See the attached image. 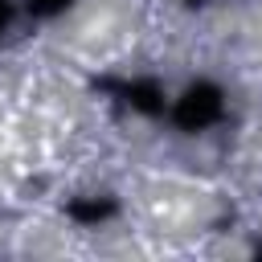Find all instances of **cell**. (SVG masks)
Returning <instances> with one entry per match:
<instances>
[{
	"mask_svg": "<svg viewBox=\"0 0 262 262\" xmlns=\"http://www.w3.org/2000/svg\"><path fill=\"white\" fill-rule=\"evenodd\" d=\"M66 213H70L74 221H102V217L115 213V201H74Z\"/></svg>",
	"mask_w": 262,
	"mask_h": 262,
	"instance_id": "3",
	"label": "cell"
},
{
	"mask_svg": "<svg viewBox=\"0 0 262 262\" xmlns=\"http://www.w3.org/2000/svg\"><path fill=\"white\" fill-rule=\"evenodd\" d=\"M8 16H12V4H8V0H0V29L8 25Z\"/></svg>",
	"mask_w": 262,
	"mask_h": 262,
	"instance_id": "5",
	"label": "cell"
},
{
	"mask_svg": "<svg viewBox=\"0 0 262 262\" xmlns=\"http://www.w3.org/2000/svg\"><path fill=\"white\" fill-rule=\"evenodd\" d=\"M221 111H225L221 90H217L213 82H196V86H188V90L176 98L172 119H176L180 131H205V127H213V123L221 119Z\"/></svg>",
	"mask_w": 262,
	"mask_h": 262,
	"instance_id": "1",
	"label": "cell"
},
{
	"mask_svg": "<svg viewBox=\"0 0 262 262\" xmlns=\"http://www.w3.org/2000/svg\"><path fill=\"white\" fill-rule=\"evenodd\" d=\"M25 4H29L33 16H57V12L70 8V0H25Z\"/></svg>",
	"mask_w": 262,
	"mask_h": 262,
	"instance_id": "4",
	"label": "cell"
},
{
	"mask_svg": "<svg viewBox=\"0 0 262 262\" xmlns=\"http://www.w3.org/2000/svg\"><path fill=\"white\" fill-rule=\"evenodd\" d=\"M123 90V98L135 106V111H143V115H160L164 111V94H160V86L156 82H127V86H119Z\"/></svg>",
	"mask_w": 262,
	"mask_h": 262,
	"instance_id": "2",
	"label": "cell"
}]
</instances>
